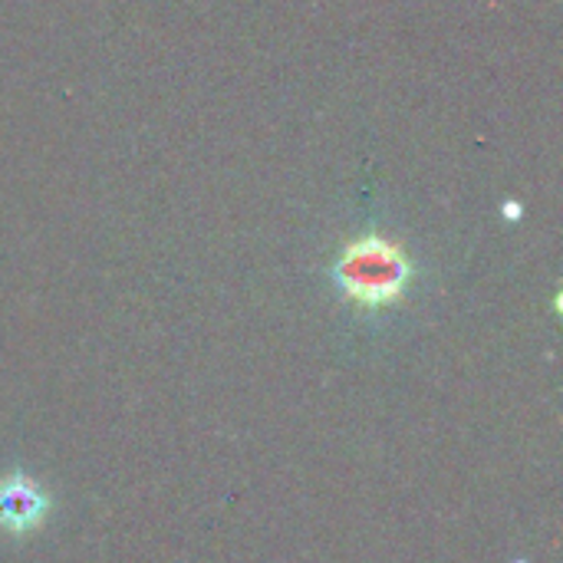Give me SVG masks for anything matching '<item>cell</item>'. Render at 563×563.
<instances>
[{
	"mask_svg": "<svg viewBox=\"0 0 563 563\" xmlns=\"http://www.w3.org/2000/svg\"><path fill=\"white\" fill-rule=\"evenodd\" d=\"M336 280L343 294L360 307H386L406 290L409 261L396 244L383 238H363L350 244L346 254L340 257Z\"/></svg>",
	"mask_w": 563,
	"mask_h": 563,
	"instance_id": "obj_1",
	"label": "cell"
},
{
	"mask_svg": "<svg viewBox=\"0 0 563 563\" xmlns=\"http://www.w3.org/2000/svg\"><path fill=\"white\" fill-rule=\"evenodd\" d=\"M46 515V495L23 475H13L0 485V528L23 534L36 528Z\"/></svg>",
	"mask_w": 563,
	"mask_h": 563,
	"instance_id": "obj_2",
	"label": "cell"
}]
</instances>
